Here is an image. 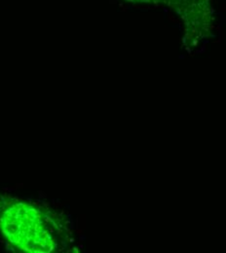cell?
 Instances as JSON below:
<instances>
[{
	"label": "cell",
	"mask_w": 226,
	"mask_h": 253,
	"mask_svg": "<svg viewBox=\"0 0 226 253\" xmlns=\"http://www.w3.org/2000/svg\"><path fill=\"white\" fill-rule=\"evenodd\" d=\"M135 5L170 10L181 21L185 40L206 39L215 27L214 0H124Z\"/></svg>",
	"instance_id": "6da1fadb"
}]
</instances>
